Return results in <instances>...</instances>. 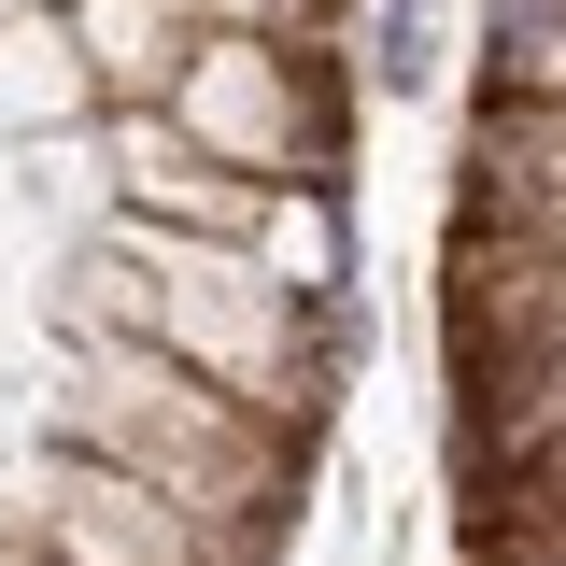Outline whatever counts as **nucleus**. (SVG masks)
Masks as SVG:
<instances>
[{
    "label": "nucleus",
    "instance_id": "obj_1",
    "mask_svg": "<svg viewBox=\"0 0 566 566\" xmlns=\"http://www.w3.org/2000/svg\"><path fill=\"white\" fill-rule=\"evenodd\" d=\"M43 439L99 453V468H142V482H170V495H199L212 524H241V538H270V553H297V524H312V468H326V439L270 424L255 397H227L212 368L128 340V326H57Z\"/></svg>",
    "mask_w": 566,
    "mask_h": 566
},
{
    "label": "nucleus",
    "instance_id": "obj_2",
    "mask_svg": "<svg viewBox=\"0 0 566 566\" xmlns=\"http://www.w3.org/2000/svg\"><path fill=\"white\" fill-rule=\"evenodd\" d=\"M297 283L255 255V241H199V227H142V212H99L57 270V326H128V340L212 368L227 397H255L270 424L326 439V397H312V354H297Z\"/></svg>",
    "mask_w": 566,
    "mask_h": 566
},
{
    "label": "nucleus",
    "instance_id": "obj_3",
    "mask_svg": "<svg viewBox=\"0 0 566 566\" xmlns=\"http://www.w3.org/2000/svg\"><path fill=\"white\" fill-rule=\"evenodd\" d=\"M170 114L199 156L241 185H340L354 199V128H368V71L340 43H270V29H199V57L170 85Z\"/></svg>",
    "mask_w": 566,
    "mask_h": 566
},
{
    "label": "nucleus",
    "instance_id": "obj_4",
    "mask_svg": "<svg viewBox=\"0 0 566 566\" xmlns=\"http://www.w3.org/2000/svg\"><path fill=\"white\" fill-rule=\"evenodd\" d=\"M283 566L270 538H241V524H212L199 495L142 482V468H99V453H71V439H29L14 468H0V566Z\"/></svg>",
    "mask_w": 566,
    "mask_h": 566
},
{
    "label": "nucleus",
    "instance_id": "obj_5",
    "mask_svg": "<svg viewBox=\"0 0 566 566\" xmlns=\"http://www.w3.org/2000/svg\"><path fill=\"white\" fill-rule=\"evenodd\" d=\"M538 212H566V99H495V85H468L453 227H538Z\"/></svg>",
    "mask_w": 566,
    "mask_h": 566
},
{
    "label": "nucleus",
    "instance_id": "obj_6",
    "mask_svg": "<svg viewBox=\"0 0 566 566\" xmlns=\"http://www.w3.org/2000/svg\"><path fill=\"white\" fill-rule=\"evenodd\" d=\"M71 43H85L99 114H156L199 57V0H71Z\"/></svg>",
    "mask_w": 566,
    "mask_h": 566
},
{
    "label": "nucleus",
    "instance_id": "obj_7",
    "mask_svg": "<svg viewBox=\"0 0 566 566\" xmlns=\"http://www.w3.org/2000/svg\"><path fill=\"white\" fill-rule=\"evenodd\" d=\"M99 128V85H85V43H71L57 0H14L0 14V142H85Z\"/></svg>",
    "mask_w": 566,
    "mask_h": 566
},
{
    "label": "nucleus",
    "instance_id": "obj_8",
    "mask_svg": "<svg viewBox=\"0 0 566 566\" xmlns=\"http://www.w3.org/2000/svg\"><path fill=\"white\" fill-rule=\"evenodd\" d=\"M538 524H566V424L495 453L482 482H453V538H538Z\"/></svg>",
    "mask_w": 566,
    "mask_h": 566
},
{
    "label": "nucleus",
    "instance_id": "obj_9",
    "mask_svg": "<svg viewBox=\"0 0 566 566\" xmlns=\"http://www.w3.org/2000/svg\"><path fill=\"white\" fill-rule=\"evenodd\" d=\"M468 57H482L495 99H566V0H482Z\"/></svg>",
    "mask_w": 566,
    "mask_h": 566
},
{
    "label": "nucleus",
    "instance_id": "obj_10",
    "mask_svg": "<svg viewBox=\"0 0 566 566\" xmlns=\"http://www.w3.org/2000/svg\"><path fill=\"white\" fill-rule=\"evenodd\" d=\"M255 255H270L297 297H312V283H354V199H340V185H270Z\"/></svg>",
    "mask_w": 566,
    "mask_h": 566
},
{
    "label": "nucleus",
    "instance_id": "obj_11",
    "mask_svg": "<svg viewBox=\"0 0 566 566\" xmlns=\"http://www.w3.org/2000/svg\"><path fill=\"white\" fill-rule=\"evenodd\" d=\"M368 99H439V71H453V0H368Z\"/></svg>",
    "mask_w": 566,
    "mask_h": 566
},
{
    "label": "nucleus",
    "instance_id": "obj_12",
    "mask_svg": "<svg viewBox=\"0 0 566 566\" xmlns=\"http://www.w3.org/2000/svg\"><path fill=\"white\" fill-rule=\"evenodd\" d=\"M354 0H199V29H270V43H340Z\"/></svg>",
    "mask_w": 566,
    "mask_h": 566
},
{
    "label": "nucleus",
    "instance_id": "obj_13",
    "mask_svg": "<svg viewBox=\"0 0 566 566\" xmlns=\"http://www.w3.org/2000/svg\"><path fill=\"white\" fill-rule=\"evenodd\" d=\"M453 566H566V524H538V538H453Z\"/></svg>",
    "mask_w": 566,
    "mask_h": 566
},
{
    "label": "nucleus",
    "instance_id": "obj_14",
    "mask_svg": "<svg viewBox=\"0 0 566 566\" xmlns=\"http://www.w3.org/2000/svg\"><path fill=\"white\" fill-rule=\"evenodd\" d=\"M57 14H71V0H57Z\"/></svg>",
    "mask_w": 566,
    "mask_h": 566
}]
</instances>
